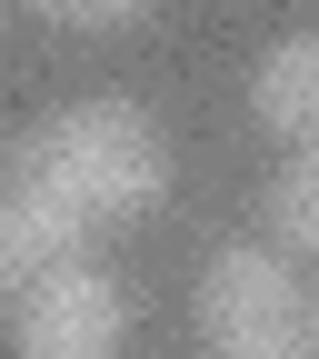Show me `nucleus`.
Listing matches in <instances>:
<instances>
[{"instance_id":"1","label":"nucleus","mask_w":319,"mask_h":359,"mask_svg":"<svg viewBox=\"0 0 319 359\" xmlns=\"http://www.w3.org/2000/svg\"><path fill=\"white\" fill-rule=\"evenodd\" d=\"M11 170H50L90 219H140L170 190V140L140 100H70L11 140Z\"/></svg>"},{"instance_id":"2","label":"nucleus","mask_w":319,"mask_h":359,"mask_svg":"<svg viewBox=\"0 0 319 359\" xmlns=\"http://www.w3.org/2000/svg\"><path fill=\"white\" fill-rule=\"evenodd\" d=\"M200 339H210V359H319L309 290H299L290 250H269V240L210 250V269H200Z\"/></svg>"},{"instance_id":"3","label":"nucleus","mask_w":319,"mask_h":359,"mask_svg":"<svg viewBox=\"0 0 319 359\" xmlns=\"http://www.w3.org/2000/svg\"><path fill=\"white\" fill-rule=\"evenodd\" d=\"M120 339H130V290L100 259H70L50 280H30L20 309H11V349L20 359H110Z\"/></svg>"},{"instance_id":"4","label":"nucleus","mask_w":319,"mask_h":359,"mask_svg":"<svg viewBox=\"0 0 319 359\" xmlns=\"http://www.w3.org/2000/svg\"><path fill=\"white\" fill-rule=\"evenodd\" d=\"M90 210L60 190L50 170H11V190H0V269L30 290V280H50V269L90 259Z\"/></svg>"},{"instance_id":"5","label":"nucleus","mask_w":319,"mask_h":359,"mask_svg":"<svg viewBox=\"0 0 319 359\" xmlns=\"http://www.w3.org/2000/svg\"><path fill=\"white\" fill-rule=\"evenodd\" d=\"M250 120L290 150H319V30L269 40L259 70H250Z\"/></svg>"},{"instance_id":"6","label":"nucleus","mask_w":319,"mask_h":359,"mask_svg":"<svg viewBox=\"0 0 319 359\" xmlns=\"http://www.w3.org/2000/svg\"><path fill=\"white\" fill-rule=\"evenodd\" d=\"M259 230L269 250H290V259H319V150L290 160L280 180H269V200H259Z\"/></svg>"},{"instance_id":"7","label":"nucleus","mask_w":319,"mask_h":359,"mask_svg":"<svg viewBox=\"0 0 319 359\" xmlns=\"http://www.w3.org/2000/svg\"><path fill=\"white\" fill-rule=\"evenodd\" d=\"M30 20H50V30H130V20H150V0H30Z\"/></svg>"},{"instance_id":"8","label":"nucleus","mask_w":319,"mask_h":359,"mask_svg":"<svg viewBox=\"0 0 319 359\" xmlns=\"http://www.w3.org/2000/svg\"><path fill=\"white\" fill-rule=\"evenodd\" d=\"M309 330H319V290H309Z\"/></svg>"}]
</instances>
